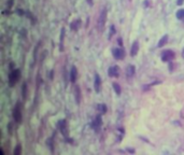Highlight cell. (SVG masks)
Masks as SVG:
<instances>
[{"label":"cell","mask_w":184,"mask_h":155,"mask_svg":"<svg viewBox=\"0 0 184 155\" xmlns=\"http://www.w3.org/2000/svg\"><path fill=\"white\" fill-rule=\"evenodd\" d=\"M113 88H114L115 93H116L117 95L121 94V86H119L117 83H114V84H113Z\"/></svg>","instance_id":"17"},{"label":"cell","mask_w":184,"mask_h":155,"mask_svg":"<svg viewBox=\"0 0 184 155\" xmlns=\"http://www.w3.org/2000/svg\"><path fill=\"white\" fill-rule=\"evenodd\" d=\"M48 145H49V148H50V150H54V143H53V138L51 137L50 139L48 140Z\"/></svg>","instance_id":"20"},{"label":"cell","mask_w":184,"mask_h":155,"mask_svg":"<svg viewBox=\"0 0 184 155\" xmlns=\"http://www.w3.org/2000/svg\"><path fill=\"white\" fill-rule=\"evenodd\" d=\"M27 84L26 83H24L23 84V98H26V96H27Z\"/></svg>","instance_id":"21"},{"label":"cell","mask_w":184,"mask_h":155,"mask_svg":"<svg viewBox=\"0 0 184 155\" xmlns=\"http://www.w3.org/2000/svg\"><path fill=\"white\" fill-rule=\"evenodd\" d=\"M182 55H183V57H184V49H183V53H182Z\"/></svg>","instance_id":"27"},{"label":"cell","mask_w":184,"mask_h":155,"mask_svg":"<svg viewBox=\"0 0 184 155\" xmlns=\"http://www.w3.org/2000/svg\"><path fill=\"white\" fill-rule=\"evenodd\" d=\"M119 66H113V67H110L108 70V74L110 77H119Z\"/></svg>","instance_id":"9"},{"label":"cell","mask_w":184,"mask_h":155,"mask_svg":"<svg viewBox=\"0 0 184 155\" xmlns=\"http://www.w3.org/2000/svg\"><path fill=\"white\" fill-rule=\"evenodd\" d=\"M106 17H107V10H102L101 14L99 17V22H98V28L101 31L102 28L104 27V23H106Z\"/></svg>","instance_id":"7"},{"label":"cell","mask_w":184,"mask_h":155,"mask_svg":"<svg viewBox=\"0 0 184 155\" xmlns=\"http://www.w3.org/2000/svg\"><path fill=\"white\" fill-rule=\"evenodd\" d=\"M20 77H21V71L18 69H14V70L11 71V73L9 74V83L11 86H14L17 81L20 80Z\"/></svg>","instance_id":"1"},{"label":"cell","mask_w":184,"mask_h":155,"mask_svg":"<svg viewBox=\"0 0 184 155\" xmlns=\"http://www.w3.org/2000/svg\"><path fill=\"white\" fill-rule=\"evenodd\" d=\"M64 38H65V28H63V29H61V36H60V50H61V51H63V49H64V46H63Z\"/></svg>","instance_id":"16"},{"label":"cell","mask_w":184,"mask_h":155,"mask_svg":"<svg viewBox=\"0 0 184 155\" xmlns=\"http://www.w3.org/2000/svg\"><path fill=\"white\" fill-rule=\"evenodd\" d=\"M112 54H113V56H114V58H116V59H123V58L125 57V51H124L123 49H121V47L113 49Z\"/></svg>","instance_id":"5"},{"label":"cell","mask_w":184,"mask_h":155,"mask_svg":"<svg viewBox=\"0 0 184 155\" xmlns=\"http://www.w3.org/2000/svg\"><path fill=\"white\" fill-rule=\"evenodd\" d=\"M16 12H17L20 15H24V14H26V13H25V12H23V11H22V10H20V9H18V10L16 11Z\"/></svg>","instance_id":"23"},{"label":"cell","mask_w":184,"mask_h":155,"mask_svg":"<svg viewBox=\"0 0 184 155\" xmlns=\"http://www.w3.org/2000/svg\"><path fill=\"white\" fill-rule=\"evenodd\" d=\"M119 44L122 45V39H119Z\"/></svg>","instance_id":"26"},{"label":"cell","mask_w":184,"mask_h":155,"mask_svg":"<svg viewBox=\"0 0 184 155\" xmlns=\"http://www.w3.org/2000/svg\"><path fill=\"white\" fill-rule=\"evenodd\" d=\"M101 124H102L101 115H97V116L95 117V120L93 121V123H92V127L94 128V130L99 131L100 127H101Z\"/></svg>","instance_id":"6"},{"label":"cell","mask_w":184,"mask_h":155,"mask_svg":"<svg viewBox=\"0 0 184 155\" xmlns=\"http://www.w3.org/2000/svg\"><path fill=\"white\" fill-rule=\"evenodd\" d=\"M74 94H76V101L79 105L81 101V92H80V88H79L78 86H76V88H74Z\"/></svg>","instance_id":"12"},{"label":"cell","mask_w":184,"mask_h":155,"mask_svg":"<svg viewBox=\"0 0 184 155\" xmlns=\"http://www.w3.org/2000/svg\"><path fill=\"white\" fill-rule=\"evenodd\" d=\"M57 126H58L59 131L61 133V135L64 137H68V127H67V122L66 120H60L57 123Z\"/></svg>","instance_id":"3"},{"label":"cell","mask_w":184,"mask_h":155,"mask_svg":"<svg viewBox=\"0 0 184 155\" xmlns=\"http://www.w3.org/2000/svg\"><path fill=\"white\" fill-rule=\"evenodd\" d=\"M98 109H99L102 113H104V112L107 111V107L104 105H98Z\"/></svg>","instance_id":"22"},{"label":"cell","mask_w":184,"mask_h":155,"mask_svg":"<svg viewBox=\"0 0 184 155\" xmlns=\"http://www.w3.org/2000/svg\"><path fill=\"white\" fill-rule=\"evenodd\" d=\"M76 74H78V71H76V67H72L71 70H70V81L72 82V83H74L76 80Z\"/></svg>","instance_id":"10"},{"label":"cell","mask_w":184,"mask_h":155,"mask_svg":"<svg viewBox=\"0 0 184 155\" xmlns=\"http://www.w3.org/2000/svg\"><path fill=\"white\" fill-rule=\"evenodd\" d=\"M87 2H88L89 6H93V0H87Z\"/></svg>","instance_id":"24"},{"label":"cell","mask_w":184,"mask_h":155,"mask_svg":"<svg viewBox=\"0 0 184 155\" xmlns=\"http://www.w3.org/2000/svg\"><path fill=\"white\" fill-rule=\"evenodd\" d=\"M94 88H95V90L97 93L100 92V89H101V79H100V77L98 74L95 75V82H94Z\"/></svg>","instance_id":"8"},{"label":"cell","mask_w":184,"mask_h":155,"mask_svg":"<svg viewBox=\"0 0 184 155\" xmlns=\"http://www.w3.org/2000/svg\"><path fill=\"white\" fill-rule=\"evenodd\" d=\"M80 25H81V21L80 19H76V21H74V22H72L71 23L70 28H71L72 30H78L79 27H80Z\"/></svg>","instance_id":"13"},{"label":"cell","mask_w":184,"mask_h":155,"mask_svg":"<svg viewBox=\"0 0 184 155\" xmlns=\"http://www.w3.org/2000/svg\"><path fill=\"white\" fill-rule=\"evenodd\" d=\"M167 41H168V36H167V34H165V36L159 40V42H158V47L164 46V45L167 43Z\"/></svg>","instance_id":"14"},{"label":"cell","mask_w":184,"mask_h":155,"mask_svg":"<svg viewBox=\"0 0 184 155\" xmlns=\"http://www.w3.org/2000/svg\"><path fill=\"white\" fill-rule=\"evenodd\" d=\"M21 153H22V146L18 144V145H16L15 150H14V155H21Z\"/></svg>","instance_id":"19"},{"label":"cell","mask_w":184,"mask_h":155,"mask_svg":"<svg viewBox=\"0 0 184 155\" xmlns=\"http://www.w3.org/2000/svg\"><path fill=\"white\" fill-rule=\"evenodd\" d=\"M138 49H139V44H138V41H135L132 43V46H131V51H130V55L135 56L137 53H138Z\"/></svg>","instance_id":"11"},{"label":"cell","mask_w":184,"mask_h":155,"mask_svg":"<svg viewBox=\"0 0 184 155\" xmlns=\"http://www.w3.org/2000/svg\"><path fill=\"white\" fill-rule=\"evenodd\" d=\"M182 3H183V0H179V1H178V4H179V6L180 4H182Z\"/></svg>","instance_id":"25"},{"label":"cell","mask_w":184,"mask_h":155,"mask_svg":"<svg viewBox=\"0 0 184 155\" xmlns=\"http://www.w3.org/2000/svg\"><path fill=\"white\" fill-rule=\"evenodd\" d=\"M126 73H127L128 77H131V75L135 73V67H134V66H129V67L127 68V71H126Z\"/></svg>","instance_id":"15"},{"label":"cell","mask_w":184,"mask_h":155,"mask_svg":"<svg viewBox=\"0 0 184 155\" xmlns=\"http://www.w3.org/2000/svg\"><path fill=\"white\" fill-rule=\"evenodd\" d=\"M177 17L179 19H184V10H179L177 12Z\"/></svg>","instance_id":"18"},{"label":"cell","mask_w":184,"mask_h":155,"mask_svg":"<svg viewBox=\"0 0 184 155\" xmlns=\"http://www.w3.org/2000/svg\"><path fill=\"white\" fill-rule=\"evenodd\" d=\"M13 118L16 121L17 123H21L23 120V115H22V110H21V105L20 102L15 105L13 110Z\"/></svg>","instance_id":"2"},{"label":"cell","mask_w":184,"mask_h":155,"mask_svg":"<svg viewBox=\"0 0 184 155\" xmlns=\"http://www.w3.org/2000/svg\"><path fill=\"white\" fill-rule=\"evenodd\" d=\"M174 57V53L170 50H167V51H164L162 54V61H170V60L173 59Z\"/></svg>","instance_id":"4"}]
</instances>
